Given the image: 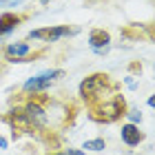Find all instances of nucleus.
I'll use <instances>...</instances> for the list:
<instances>
[{
  "label": "nucleus",
  "instance_id": "obj_2",
  "mask_svg": "<svg viewBox=\"0 0 155 155\" xmlns=\"http://www.w3.org/2000/svg\"><path fill=\"white\" fill-rule=\"evenodd\" d=\"M89 109V117L93 120V122H102V124H113L117 122L122 115H126V100L120 93H113L109 97H104V100L91 104Z\"/></svg>",
  "mask_w": 155,
  "mask_h": 155
},
{
  "label": "nucleus",
  "instance_id": "obj_6",
  "mask_svg": "<svg viewBox=\"0 0 155 155\" xmlns=\"http://www.w3.org/2000/svg\"><path fill=\"white\" fill-rule=\"evenodd\" d=\"M25 18H27V13H13V11L2 13V16H0V38L7 36V33H11Z\"/></svg>",
  "mask_w": 155,
  "mask_h": 155
},
{
  "label": "nucleus",
  "instance_id": "obj_4",
  "mask_svg": "<svg viewBox=\"0 0 155 155\" xmlns=\"http://www.w3.org/2000/svg\"><path fill=\"white\" fill-rule=\"evenodd\" d=\"M2 55H5L7 62H31L33 58L42 55V51H31L29 42H13V45L5 47Z\"/></svg>",
  "mask_w": 155,
  "mask_h": 155
},
{
  "label": "nucleus",
  "instance_id": "obj_10",
  "mask_svg": "<svg viewBox=\"0 0 155 155\" xmlns=\"http://www.w3.org/2000/svg\"><path fill=\"white\" fill-rule=\"evenodd\" d=\"M129 120H131V124H137V122H142V115L133 111V113H129Z\"/></svg>",
  "mask_w": 155,
  "mask_h": 155
},
{
  "label": "nucleus",
  "instance_id": "obj_12",
  "mask_svg": "<svg viewBox=\"0 0 155 155\" xmlns=\"http://www.w3.org/2000/svg\"><path fill=\"white\" fill-rule=\"evenodd\" d=\"M47 155H67V153H60V151H53V153H47Z\"/></svg>",
  "mask_w": 155,
  "mask_h": 155
},
{
  "label": "nucleus",
  "instance_id": "obj_5",
  "mask_svg": "<svg viewBox=\"0 0 155 155\" xmlns=\"http://www.w3.org/2000/svg\"><path fill=\"white\" fill-rule=\"evenodd\" d=\"M78 33V29H71V27H45V29H33L29 31L27 40H42V42H55L60 38L73 36Z\"/></svg>",
  "mask_w": 155,
  "mask_h": 155
},
{
  "label": "nucleus",
  "instance_id": "obj_11",
  "mask_svg": "<svg viewBox=\"0 0 155 155\" xmlns=\"http://www.w3.org/2000/svg\"><path fill=\"white\" fill-rule=\"evenodd\" d=\"M0 149H7V140L2 135H0Z\"/></svg>",
  "mask_w": 155,
  "mask_h": 155
},
{
  "label": "nucleus",
  "instance_id": "obj_7",
  "mask_svg": "<svg viewBox=\"0 0 155 155\" xmlns=\"http://www.w3.org/2000/svg\"><path fill=\"white\" fill-rule=\"evenodd\" d=\"M142 140H144V133L140 131L137 124H131V122L122 124V142L126 146H137Z\"/></svg>",
  "mask_w": 155,
  "mask_h": 155
},
{
  "label": "nucleus",
  "instance_id": "obj_9",
  "mask_svg": "<svg viewBox=\"0 0 155 155\" xmlns=\"http://www.w3.org/2000/svg\"><path fill=\"white\" fill-rule=\"evenodd\" d=\"M84 149H87V151H102V149H107V142H104L102 137L87 140V142H84Z\"/></svg>",
  "mask_w": 155,
  "mask_h": 155
},
{
  "label": "nucleus",
  "instance_id": "obj_8",
  "mask_svg": "<svg viewBox=\"0 0 155 155\" xmlns=\"http://www.w3.org/2000/svg\"><path fill=\"white\" fill-rule=\"evenodd\" d=\"M109 42H111L109 31H104V29H91V33H89V45L93 47L97 53H104V51H107Z\"/></svg>",
  "mask_w": 155,
  "mask_h": 155
},
{
  "label": "nucleus",
  "instance_id": "obj_3",
  "mask_svg": "<svg viewBox=\"0 0 155 155\" xmlns=\"http://www.w3.org/2000/svg\"><path fill=\"white\" fill-rule=\"evenodd\" d=\"M60 78H64V71H62V69H49V71L31 78V80H27L22 91L25 93H42V91H47L55 80H60Z\"/></svg>",
  "mask_w": 155,
  "mask_h": 155
},
{
  "label": "nucleus",
  "instance_id": "obj_1",
  "mask_svg": "<svg viewBox=\"0 0 155 155\" xmlns=\"http://www.w3.org/2000/svg\"><path fill=\"white\" fill-rule=\"evenodd\" d=\"M117 93V84L111 80L109 73H93L80 82V97L87 102V107L104 100V97Z\"/></svg>",
  "mask_w": 155,
  "mask_h": 155
}]
</instances>
